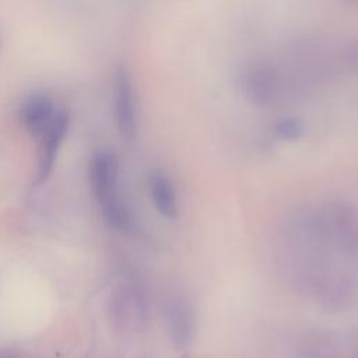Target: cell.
I'll list each match as a JSON object with an SVG mask.
<instances>
[{"label":"cell","instance_id":"6da1fadb","mask_svg":"<svg viewBox=\"0 0 358 358\" xmlns=\"http://www.w3.org/2000/svg\"><path fill=\"white\" fill-rule=\"evenodd\" d=\"M91 183L105 221L120 232L131 231L133 214L122 196L119 165L109 150H98L91 161Z\"/></svg>","mask_w":358,"mask_h":358},{"label":"cell","instance_id":"7a4b0ae2","mask_svg":"<svg viewBox=\"0 0 358 358\" xmlns=\"http://www.w3.org/2000/svg\"><path fill=\"white\" fill-rule=\"evenodd\" d=\"M113 105H115V119L119 133L124 138H133L137 129V115H136V98L133 91V84L129 73L122 67L117 70L115 77V91H113Z\"/></svg>","mask_w":358,"mask_h":358},{"label":"cell","instance_id":"3957f363","mask_svg":"<svg viewBox=\"0 0 358 358\" xmlns=\"http://www.w3.org/2000/svg\"><path fill=\"white\" fill-rule=\"evenodd\" d=\"M69 113L66 110H57L55 119L41 136L42 148L38 165V180L45 182L55 166V161L62 148V144L69 131Z\"/></svg>","mask_w":358,"mask_h":358},{"label":"cell","instance_id":"277c9868","mask_svg":"<svg viewBox=\"0 0 358 358\" xmlns=\"http://www.w3.org/2000/svg\"><path fill=\"white\" fill-rule=\"evenodd\" d=\"M59 109L45 94H32L27 96L20 106V119L25 129L34 136H42L55 119Z\"/></svg>","mask_w":358,"mask_h":358},{"label":"cell","instance_id":"5b68a950","mask_svg":"<svg viewBox=\"0 0 358 358\" xmlns=\"http://www.w3.org/2000/svg\"><path fill=\"white\" fill-rule=\"evenodd\" d=\"M150 197L159 215L172 220L179 213L175 187L171 179L161 171H154L148 178Z\"/></svg>","mask_w":358,"mask_h":358},{"label":"cell","instance_id":"8992f818","mask_svg":"<svg viewBox=\"0 0 358 358\" xmlns=\"http://www.w3.org/2000/svg\"><path fill=\"white\" fill-rule=\"evenodd\" d=\"M168 322L172 331V337L179 345H186L190 343L194 326L193 308L189 299L183 295L175 296L168 306Z\"/></svg>","mask_w":358,"mask_h":358},{"label":"cell","instance_id":"52a82bcc","mask_svg":"<svg viewBox=\"0 0 358 358\" xmlns=\"http://www.w3.org/2000/svg\"><path fill=\"white\" fill-rule=\"evenodd\" d=\"M275 130L280 137L294 140L302 133V124L294 119H284L277 124Z\"/></svg>","mask_w":358,"mask_h":358}]
</instances>
